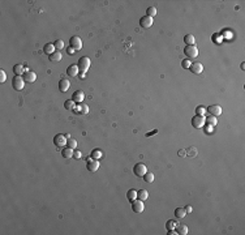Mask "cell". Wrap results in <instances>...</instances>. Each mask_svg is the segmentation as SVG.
<instances>
[{"instance_id": "obj_1", "label": "cell", "mask_w": 245, "mask_h": 235, "mask_svg": "<svg viewBox=\"0 0 245 235\" xmlns=\"http://www.w3.org/2000/svg\"><path fill=\"white\" fill-rule=\"evenodd\" d=\"M77 65H78V69L81 71V75H85L86 72H87V69L90 68V65H91V62H90L89 58L82 56V58H80Z\"/></svg>"}, {"instance_id": "obj_2", "label": "cell", "mask_w": 245, "mask_h": 235, "mask_svg": "<svg viewBox=\"0 0 245 235\" xmlns=\"http://www.w3.org/2000/svg\"><path fill=\"white\" fill-rule=\"evenodd\" d=\"M133 173H135L136 176H138V178H144V175L147 173V167L145 166L144 163H136L135 167H133Z\"/></svg>"}, {"instance_id": "obj_3", "label": "cell", "mask_w": 245, "mask_h": 235, "mask_svg": "<svg viewBox=\"0 0 245 235\" xmlns=\"http://www.w3.org/2000/svg\"><path fill=\"white\" fill-rule=\"evenodd\" d=\"M24 85H25V81L21 76H14L12 78V86H13L14 90H17V92L22 90V89H24Z\"/></svg>"}, {"instance_id": "obj_4", "label": "cell", "mask_w": 245, "mask_h": 235, "mask_svg": "<svg viewBox=\"0 0 245 235\" xmlns=\"http://www.w3.org/2000/svg\"><path fill=\"white\" fill-rule=\"evenodd\" d=\"M184 54H185L189 59H192V58H197L198 56V48L194 45L185 46V48H184Z\"/></svg>"}, {"instance_id": "obj_5", "label": "cell", "mask_w": 245, "mask_h": 235, "mask_svg": "<svg viewBox=\"0 0 245 235\" xmlns=\"http://www.w3.org/2000/svg\"><path fill=\"white\" fill-rule=\"evenodd\" d=\"M192 126L194 128H202L205 126V116H202V115H194L192 118Z\"/></svg>"}, {"instance_id": "obj_6", "label": "cell", "mask_w": 245, "mask_h": 235, "mask_svg": "<svg viewBox=\"0 0 245 235\" xmlns=\"http://www.w3.org/2000/svg\"><path fill=\"white\" fill-rule=\"evenodd\" d=\"M54 144H55V146H57V148H64L67 145V136L61 135V133H57L54 137Z\"/></svg>"}, {"instance_id": "obj_7", "label": "cell", "mask_w": 245, "mask_h": 235, "mask_svg": "<svg viewBox=\"0 0 245 235\" xmlns=\"http://www.w3.org/2000/svg\"><path fill=\"white\" fill-rule=\"evenodd\" d=\"M132 209L135 213H142V212L145 210V205H144V201H141V200L136 199L132 201Z\"/></svg>"}, {"instance_id": "obj_8", "label": "cell", "mask_w": 245, "mask_h": 235, "mask_svg": "<svg viewBox=\"0 0 245 235\" xmlns=\"http://www.w3.org/2000/svg\"><path fill=\"white\" fill-rule=\"evenodd\" d=\"M22 78H24V81H25V82L31 84V82H34V81L37 80V75H35V72L26 69V71H25V73L22 75Z\"/></svg>"}, {"instance_id": "obj_9", "label": "cell", "mask_w": 245, "mask_h": 235, "mask_svg": "<svg viewBox=\"0 0 245 235\" xmlns=\"http://www.w3.org/2000/svg\"><path fill=\"white\" fill-rule=\"evenodd\" d=\"M69 45H71V47L74 48V50H81V48H82V40H81L80 37L74 35L69 39Z\"/></svg>"}, {"instance_id": "obj_10", "label": "cell", "mask_w": 245, "mask_h": 235, "mask_svg": "<svg viewBox=\"0 0 245 235\" xmlns=\"http://www.w3.org/2000/svg\"><path fill=\"white\" fill-rule=\"evenodd\" d=\"M207 112H209V115L217 118L222 114V107L219 106V104H211V106L207 107Z\"/></svg>"}, {"instance_id": "obj_11", "label": "cell", "mask_w": 245, "mask_h": 235, "mask_svg": "<svg viewBox=\"0 0 245 235\" xmlns=\"http://www.w3.org/2000/svg\"><path fill=\"white\" fill-rule=\"evenodd\" d=\"M153 24H154V20L149 16H144V17H141V20H139V26L144 28V29L150 28Z\"/></svg>"}, {"instance_id": "obj_12", "label": "cell", "mask_w": 245, "mask_h": 235, "mask_svg": "<svg viewBox=\"0 0 245 235\" xmlns=\"http://www.w3.org/2000/svg\"><path fill=\"white\" fill-rule=\"evenodd\" d=\"M86 169L89 170L90 173H95V171L99 169V161L98 159H90V161H87Z\"/></svg>"}, {"instance_id": "obj_13", "label": "cell", "mask_w": 245, "mask_h": 235, "mask_svg": "<svg viewBox=\"0 0 245 235\" xmlns=\"http://www.w3.org/2000/svg\"><path fill=\"white\" fill-rule=\"evenodd\" d=\"M73 111L76 112V114L85 115V114H87V112H89V106H87V104H84V103H80L78 106H74Z\"/></svg>"}, {"instance_id": "obj_14", "label": "cell", "mask_w": 245, "mask_h": 235, "mask_svg": "<svg viewBox=\"0 0 245 235\" xmlns=\"http://www.w3.org/2000/svg\"><path fill=\"white\" fill-rule=\"evenodd\" d=\"M84 98H85V93L82 90H76L73 94H72V101H74V102H77V103L82 102Z\"/></svg>"}, {"instance_id": "obj_15", "label": "cell", "mask_w": 245, "mask_h": 235, "mask_svg": "<svg viewBox=\"0 0 245 235\" xmlns=\"http://www.w3.org/2000/svg\"><path fill=\"white\" fill-rule=\"evenodd\" d=\"M189 69H190L193 73L200 75V73H202V71H203V65L201 64V63H192V65L189 67Z\"/></svg>"}, {"instance_id": "obj_16", "label": "cell", "mask_w": 245, "mask_h": 235, "mask_svg": "<svg viewBox=\"0 0 245 235\" xmlns=\"http://www.w3.org/2000/svg\"><path fill=\"white\" fill-rule=\"evenodd\" d=\"M69 86H71V82H69L67 78H61V80L59 81V90L60 92L65 93L69 89Z\"/></svg>"}, {"instance_id": "obj_17", "label": "cell", "mask_w": 245, "mask_h": 235, "mask_svg": "<svg viewBox=\"0 0 245 235\" xmlns=\"http://www.w3.org/2000/svg\"><path fill=\"white\" fill-rule=\"evenodd\" d=\"M78 72H80L78 65H69L68 68H67V75L71 77H76L78 75Z\"/></svg>"}, {"instance_id": "obj_18", "label": "cell", "mask_w": 245, "mask_h": 235, "mask_svg": "<svg viewBox=\"0 0 245 235\" xmlns=\"http://www.w3.org/2000/svg\"><path fill=\"white\" fill-rule=\"evenodd\" d=\"M73 150L74 149H71V148H63L61 149V155H63V158L65 159H71L72 157H73Z\"/></svg>"}, {"instance_id": "obj_19", "label": "cell", "mask_w": 245, "mask_h": 235, "mask_svg": "<svg viewBox=\"0 0 245 235\" xmlns=\"http://www.w3.org/2000/svg\"><path fill=\"white\" fill-rule=\"evenodd\" d=\"M43 52H45V54H47L48 56L52 54V52H55V46H54V43H46V45L43 46Z\"/></svg>"}, {"instance_id": "obj_20", "label": "cell", "mask_w": 245, "mask_h": 235, "mask_svg": "<svg viewBox=\"0 0 245 235\" xmlns=\"http://www.w3.org/2000/svg\"><path fill=\"white\" fill-rule=\"evenodd\" d=\"M13 73L16 75V76H22V75L25 73L24 67H22L21 64H16V65H13Z\"/></svg>"}, {"instance_id": "obj_21", "label": "cell", "mask_w": 245, "mask_h": 235, "mask_svg": "<svg viewBox=\"0 0 245 235\" xmlns=\"http://www.w3.org/2000/svg\"><path fill=\"white\" fill-rule=\"evenodd\" d=\"M147 197H149V193H147L146 190L137 191V199H138V200H141V201H145V200H147Z\"/></svg>"}, {"instance_id": "obj_22", "label": "cell", "mask_w": 245, "mask_h": 235, "mask_svg": "<svg viewBox=\"0 0 245 235\" xmlns=\"http://www.w3.org/2000/svg\"><path fill=\"white\" fill-rule=\"evenodd\" d=\"M184 42H185L186 46H190V45H194V42H196V38H194L193 34H186L185 37H184Z\"/></svg>"}, {"instance_id": "obj_23", "label": "cell", "mask_w": 245, "mask_h": 235, "mask_svg": "<svg viewBox=\"0 0 245 235\" xmlns=\"http://www.w3.org/2000/svg\"><path fill=\"white\" fill-rule=\"evenodd\" d=\"M48 58H50L51 62H60V60H61V52L60 51H55V52H52Z\"/></svg>"}, {"instance_id": "obj_24", "label": "cell", "mask_w": 245, "mask_h": 235, "mask_svg": "<svg viewBox=\"0 0 245 235\" xmlns=\"http://www.w3.org/2000/svg\"><path fill=\"white\" fill-rule=\"evenodd\" d=\"M185 214H186V212H185V209H184V208H176V209H175V216H176L179 219L184 218Z\"/></svg>"}, {"instance_id": "obj_25", "label": "cell", "mask_w": 245, "mask_h": 235, "mask_svg": "<svg viewBox=\"0 0 245 235\" xmlns=\"http://www.w3.org/2000/svg\"><path fill=\"white\" fill-rule=\"evenodd\" d=\"M67 145H68V148H71V149H76V148H77V141H76L74 138H72L71 136H67Z\"/></svg>"}, {"instance_id": "obj_26", "label": "cell", "mask_w": 245, "mask_h": 235, "mask_svg": "<svg viewBox=\"0 0 245 235\" xmlns=\"http://www.w3.org/2000/svg\"><path fill=\"white\" fill-rule=\"evenodd\" d=\"M176 231L179 235H186L188 234V227L185 225H177L176 226Z\"/></svg>"}, {"instance_id": "obj_27", "label": "cell", "mask_w": 245, "mask_h": 235, "mask_svg": "<svg viewBox=\"0 0 245 235\" xmlns=\"http://www.w3.org/2000/svg\"><path fill=\"white\" fill-rule=\"evenodd\" d=\"M127 199L129 200L130 202H132L133 200H136V199H137V191L133 190V188H132V190H129V191L127 192Z\"/></svg>"}, {"instance_id": "obj_28", "label": "cell", "mask_w": 245, "mask_h": 235, "mask_svg": "<svg viewBox=\"0 0 245 235\" xmlns=\"http://www.w3.org/2000/svg\"><path fill=\"white\" fill-rule=\"evenodd\" d=\"M205 123H207L209 126H211V127H214V126H217L218 124V119L215 118V116H207V118H205Z\"/></svg>"}, {"instance_id": "obj_29", "label": "cell", "mask_w": 245, "mask_h": 235, "mask_svg": "<svg viewBox=\"0 0 245 235\" xmlns=\"http://www.w3.org/2000/svg\"><path fill=\"white\" fill-rule=\"evenodd\" d=\"M146 16H149V17H151V18H153V17H155L156 16V8L155 7H149L147 9H146Z\"/></svg>"}, {"instance_id": "obj_30", "label": "cell", "mask_w": 245, "mask_h": 235, "mask_svg": "<svg viewBox=\"0 0 245 235\" xmlns=\"http://www.w3.org/2000/svg\"><path fill=\"white\" fill-rule=\"evenodd\" d=\"M144 180L146 182V183H153L154 182V174L153 173H149V171H147V173L144 175Z\"/></svg>"}, {"instance_id": "obj_31", "label": "cell", "mask_w": 245, "mask_h": 235, "mask_svg": "<svg viewBox=\"0 0 245 235\" xmlns=\"http://www.w3.org/2000/svg\"><path fill=\"white\" fill-rule=\"evenodd\" d=\"M91 158L93 159H101L102 158V152L99 149H94L91 152Z\"/></svg>"}, {"instance_id": "obj_32", "label": "cell", "mask_w": 245, "mask_h": 235, "mask_svg": "<svg viewBox=\"0 0 245 235\" xmlns=\"http://www.w3.org/2000/svg\"><path fill=\"white\" fill-rule=\"evenodd\" d=\"M64 107H65L67 110H73L74 109V101H72V99L65 101V102H64Z\"/></svg>"}, {"instance_id": "obj_33", "label": "cell", "mask_w": 245, "mask_h": 235, "mask_svg": "<svg viewBox=\"0 0 245 235\" xmlns=\"http://www.w3.org/2000/svg\"><path fill=\"white\" fill-rule=\"evenodd\" d=\"M177 226V222L173 221V219H170L167 223H166V227H167V230H172V229H176Z\"/></svg>"}, {"instance_id": "obj_34", "label": "cell", "mask_w": 245, "mask_h": 235, "mask_svg": "<svg viewBox=\"0 0 245 235\" xmlns=\"http://www.w3.org/2000/svg\"><path fill=\"white\" fill-rule=\"evenodd\" d=\"M54 46H55L56 50H61V48L64 47V42L61 39H57V40H55V42H54Z\"/></svg>"}, {"instance_id": "obj_35", "label": "cell", "mask_w": 245, "mask_h": 235, "mask_svg": "<svg viewBox=\"0 0 245 235\" xmlns=\"http://www.w3.org/2000/svg\"><path fill=\"white\" fill-rule=\"evenodd\" d=\"M205 112H206V107H203V106H198L196 109V115H202L203 116Z\"/></svg>"}, {"instance_id": "obj_36", "label": "cell", "mask_w": 245, "mask_h": 235, "mask_svg": "<svg viewBox=\"0 0 245 235\" xmlns=\"http://www.w3.org/2000/svg\"><path fill=\"white\" fill-rule=\"evenodd\" d=\"M186 154H188V155H190V157L197 155V149H196V148H193V146H192V148H189V150L186 152Z\"/></svg>"}, {"instance_id": "obj_37", "label": "cell", "mask_w": 245, "mask_h": 235, "mask_svg": "<svg viewBox=\"0 0 245 235\" xmlns=\"http://www.w3.org/2000/svg\"><path fill=\"white\" fill-rule=\"evenodd\" d=\"M190 65H192V63H190V60H188V59H184L181 62V67H183V68H185V69L189 68Z\"/></svg>"}, {"instance_id": "obj_38", "label": "cell", "mask_w": 245, "mask_h": 235, "mask_svg": "<svg viewBox=\"0 0 245 235\" xmlns=\"http://www.w3.org/2000/svg\"><path fill=\"white\" fill-rule=\"evenodd\" d=\"M5 80H7V75H5V72L1 69V71H0V82L1 84L5 82Z\"/></svg>"}, {"instance_id": "obj_39", "label": "cell", "mask_w": 245, "mask_h": 235, "mask_svg": "<svg viewBox=\"0 0 245 235\" xmlns=\"http://www.w3.org/2000/svg\"><path fill=\"white\" fill-rule=\"evenodd\" d=\"M81 152L80 150H73V158H76V159H78V158H81Z\"/></svg>"}, {"instance_id": "obj_40", "label": "cell", "mask_w": 245, "mask_h": 235, "mask_svg": "<svg viewBox=\"0 0 245 235\" xmlns=\"http://www.w3.org/2000/svg\"><path fill=\"white\" fill-rule=\"evenodd\" d=\"M74 51H76V50H74V48H72V47H71V46H69V47H68V48H67V52H68V54H69V55H72V54H73V52H74Z\"/></svg>"}, {"instance_id": "obj_41", "label": "cell", "mask_w": 245, "mask_h": 235, "mask_svg": "<svg viewBox=\"0 0 245 235\" xmlns=\"http://www.w3.org/2000/svg\"><path fill=\"white\" fill-rule=\"evenodd\" d=\"M212 40H214V42H220V40H222V38H220V37H217V35H214V37H212Z\"/></svg>"}, {"instance_id": "obj_42", "label": "cell", "mask_w": 245, "mask_h": 235, "mask_svg": "<svg viewBox=\"0 0 245 235\" xmlns=\"http://www.w3.org/2000/svg\"><path fill=\"white\" fill-rule=\"evenodd\" d=\"M184 209H185L186 213H192V207H189V205H188V207H185Z\"/></svg>"}, {"instance_id": "obj_43", "label": "cell", "mask_w": 245, "mask_h": 235, "mask_svg": "<svg viewBox=\"0 0 245 235\" xmlns=\"http://www.w3.org/2000/svg\"><path fill=\"white\" fill-rule=\"evenodd\" d=\"M156 132H158V131H156V129H155V131H153V132H150V133H147V135H146V136H147V137H149V136H151V135H154V133H156Z\"/></svg>"}, {"instance_id": "obj_44", "label": "cell", "mask_w": 245, "mask_h": 235, "mask_svg": "<svg viewBox=\"0 0 245 235\" xmlns=\"http://www.w3.org/2000/svg\"><path fill=\"white\" fill-rule=\"evenodd\" d=\"M186 154V152H184V150H180L179 152V155H185Z\"/></svg>"}]
</instances>
